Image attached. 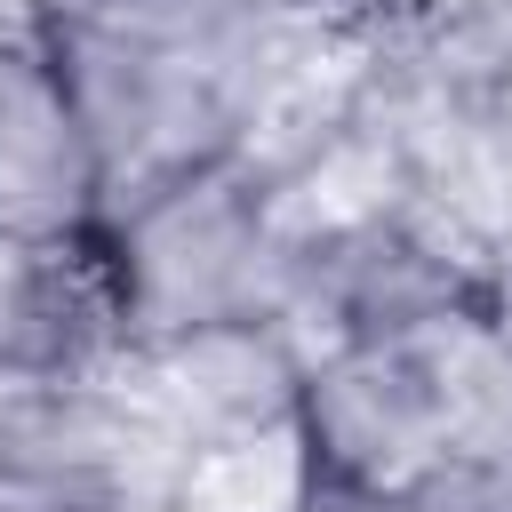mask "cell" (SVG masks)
Instances as JSON below:
<instances>
[{
    "instance_id": "1",
    "label": "cell",
    "mask_w": 512,
    "mask_h": 512,
    "mask_svg": "<svg viewBox=\"0 0 512 512\" xmlns=\"http://www.w3.org/2000/svg\"><path fill=\"white\" fill-rule=\"evenodd\" d=\"M368 24L304 0H104L48 32L104 168V216L296 136L360 64Z\"/></svg>"
},
{
    "instance_id": "2",
    "label": "cell",
    "mask_w": 512,
    "mask_h": 512,
    "mask_svg": "<svg viewBox=\"0 0 512 512\" xmlns=\"http://www.w3.org/2000/svg\"><path fill=\"white\" fill-rule=\"evenodd\" d=\"M304 512H432L512 472V320L504 304L336 336L296 376Z\"/></svg>"
},
{
    "instance_id": "3",
    "label": "cell",
    "mask_w": 512,
    "mask_h": 512,
    "mask_svg": "<svg viewBox=\"0 0 512 512\" xmlns=\"http://www.w3.org/2000/svg\"><path fill=\"white\" fill-rule=\"evenodd\" d=\"M112 344H176L208 328H288L296 216L264 160L176 176L96 232Z\"/></svg>"
},
{
    "instance_id": "4",
    "label": "cell",
    "mask_w": 512,
    "mask_h": 512,
    "mask_svg": "<svg viewBox=\"0 0 512 512\" xmlns=\"http://www.w3.org/2000/svg\"><path fill=\"white\" fill-rule=\"evenodd\" d=\"M384 112L432 208L512 280V0H400L376 24Z\"/></svg>"
},
{
    "instance_id": "5",
    "label": "cell",
    "mask_w": 512,
    "mask_h": 512,
    "mask_svg": "<svg viewBox=\"0 0 512 512\" xmlns=\"http://www.w3.org/2000/svg\"><path fill=\"white\" fill-rule=\"evenodd\" d=\"M0 224L32 240L104 232V168L40 24L0 32Z\"/></svg>"
},
{
    "instance_id": "6",
    "label": "cell",
    "mask_w": 512,
    "mask_h": 512,
    "mask_svg": "<svg viewBox=\"0 0 512 512\" xmlns=\"http://www.w3.org/2000/svg\"><path fill=\"white\" fill-rule=\"evenodd\" d=\"M112 352L96 240H32L0 224V376H64Z\"/></svg>"
},
{
    "instance_id": "7",
    "label": "cell",
    "mask_w": 512,
    "mask_h": 512,
    "mask_svg": "<svg viewBox=\"0 0 512 512\" xmlns=\"http://www.w3.org/2000/svg\"><path fill=\"white\" fill-rule=\"evenodd\" d=\"M432 512H512V472H488V480L456 488V496H448V504H432Z\"/></svg>"
},
{
    "instance_id": "8",
    "label": "cell",
    "mask_w": 512,
    "mask_h": 512,
    "mask_svg": "<svg viewBox=\"0 0 512 512\" xmlns=\"http://www.w3.org/2000/svg\"><path fill=\"white\" fill-rule=\"evenodd\" d=\"M24 24H40L32 0H0V32H24Z\"/></svg>"
},
{
    "instance_id": "9",
    "label": "cell",
    "mask_w": 512,
    "mask_h": 512,
    "mask_svg": "<svg viewBox=\"0 0 512 512\" xmlns=\"http://www.w3.org/2000/svg\"><path fill=\"white\" fill-rule=\"evenodd\" d=\"M16 392H24V376H0V432H8V416H16Z\"/></svg>"
},
{
    "instance_id": "10",
    "label": "cell",
    "mask_w": 512,
    "mask_h": 512,
    "mask_svg": "<svg viewBox=\"0 0 512 512\" xmlns=\"http://www.w3.org/2000/svg\"><path fill=\"white\" fill-rule=\"evenodd\" d=\"M496 304H504V320H512V280H504V296H496Z\"/></svg>"
}]
</instances>
